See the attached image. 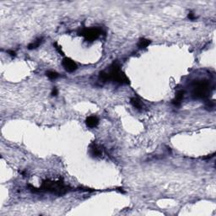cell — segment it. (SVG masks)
<instances>
[{
    "label": "cell",
    "mask_w": 216,
    "mask_h": 216,
    "mask_svg": "<svg viewBox=\"0 0 216 216\" xmlns=\"http://www.w3.org/2000/svg\"><path fill=\"white\" fill-rule=\"evenodd\" d=\"M107 74L109 80H113L122 84H129L128 78L120 69V66L117 63H112L109 69V72H107Z\"/></svg>",
    "instance_id": "1"
},
{
    "label": "cell",
    "mask_w": 216,
    "mask_h": 216,
    "mask_svg": "<svg viewBox=\"0 0 216 216\" xmlns=\"http://www.w3.org/2000/svg\"><path fill=\"white\" fill-rule=\"evenodd\" d=\"M42 189L48 192H54L57 194L62 195L68 191V188L61 181H43L42 185Z\"/></svg>",
    "instance_id": "2"
},
{
    "label": "cell",
    "mask_w": 216,
    "mask_h": 216,
    "mask_svg": "<svg viewBox=\"0 0 216 216\" xmlns=\"http://www.w3.org/2000/svg\"><path fill=\"white\" fill-rule=\"evenodd\" d=\"M209 91V83L207 81H198L195 82L193 86L192 96L197 99L204 98L207 96Z\"/></svg>",
    "instance_id": "3"
},
{
    "label": "cell",
    "mask_w": 216,
    "mask_h": 216,
    "mask_svg": "<svg viewBox=\"0 0 216 216\" xmlns=\"http://www.w3.org/2000/svg\"><path fill=\"white\" fill-rule=\"evenodd\" d=\"M101 34V31L99 28H89L84 29L80 32V35L84 36L86 41H95V39H97Z\"/></svg>",
    "instance_id": "4"
},
{
    "label": "cell",
    "mask_w": 216,
    "mask_h": 216,
    "mask_svg": "<svg viewBox=\"0 0 216 216\" xmlns=\"http://www.w3.org/2000/svg\"><path fill=\"white\" fill-rule=\"evenodd\" d=\"M62 64H63V68L65 69V70L68 71V72H69V73L74 72L78 69V66H77L76 63H74L72 59L69 58H63Z\"/></svg>",
    "instance_id": "5"
},
{
    "label": "cell",
    "mask_w": 216,
    "mask_h": 216,
    "mask_svg": "<svg viewBox=\"0 0 216 216\" xmlns=\"http://www.w3.org/2000/svg\"><path fill=\"white\" fill-rule=\"evenodd\" d=\"M184 98V91H178L176 94V96H175V99L172 101V104L175 105V106H180L181 103V101L183 100Z\"/></svg>",
    "instance_id": "6"
},
{
    "label": "cell",
    "mask_w": 216,
    "mask_h": 216,
    "mask_svg": "<svg viewBox=\"0 0 216 216\" xmlns=\"http://www.w3.org/2000/svg\"><path fill=\"white\" fill-rule=\"evenodd\" d=\"M99 123V119L95 117V116H91L86 119V125L89 128H95Z\"/></svg>",
    "instance_id": "7"
},
{
    "label": "cell",
    "mask_w": 216,
    "mask_h": 216,
    "mask_svg": "<svg viewBox=\"0 0 216 216\" xmlns=\"http://www.w3.org/2000/svg\"><path fill=\"white\" fill-rule=\"evenodd\" d=\"M91 154L92 156L99 157L102 155V150L95 144H92L91 147Z\"/></svg>",
    "instance_id": "8"
},
{
    "label": "cell",
    "mask_w": 216,
    "mask_h": 216,
    "mask_svg": "<svg viewBox=\"0 0 216 216\" xmlns=\"http://www.w3.org/2000/svg\"><path fill=\"white\" fill-rule=\"evenodd\" d=\"M130 102H131V104H132L134 107L136 108L137 110H140V111L143 110V104L140 101V100H139V99H138V98L132 97L131 99H130Z\"/></svg>",
    "instance_id": "9"
},
{
    "label": "cell",
    "mask_w": 216,
    "mask_h": 216,
    "mask_svg": "<svg viewBox=\"0 0 216 216\" xmlns=\"http://www.w3.org/2000/svg\"><path fill=\"white\" fill-rule=\"evenodd\" d=\"M150 44V41L145 38H140L138 42V47L140 48H145Z\"/></svg>",
    "instance_id": "10"
},
{
    "label": "cell",
    "mask_w": 216,
    "mask_h": 216,
    "mask_svg": "<svg viewBox=\"0 0 216 216\" xmlns=\"http://www.w3.org/2000/svg\"><path fill=\"white\" fill-rule=\"evenodd\" d=\"M42 38L36 39L35 41H34L33 42H32L31 44H29L28 49H29V50H32V49L37 48L39 46L41 45V43H42Z\"/></svg>",
    "instance_id": "11"
},
{
    "label": "cell",
    "mask_w": 216,
    "mask_h": 216,
    "mask_svg": "<svg viewBox=\"0 0 216 216\" xmlns=\"http://www.w3.org/2000/svg\"><path fill=\"white\" fill-rule=\"evenodd\" d=\"M47 76L48 77L50 80H56L58 77L59 76V74L57 73V72H54V71H47Z\"/></svg>",
    "instance_id": "12"
},
{
    "label": "cell",
    "mask_w": 216,
    "mask_h": 216,
    "mask_svg": "<svg viewBox=\"0 0 216 216\" xmlns=\"http://www.w3.org/2000/svg\"><path fill=\"white\" fill-rule=\"evenodd\" d=\"M53 45H54V47H55V48H56L57 51L59 52L61 55H64V53H63V52L62 51V48H61V47L58 45V43H56V42H55V43H54Z\"/></svg>",
    "instance_id": "13"
},
{
    "label": "cell",
    "mask_w": 216,
    "mask_h": 216,
    "mask_svg": "<svg viewBox=\"0 0 216 216\" xmlns=\"http://www.w3.org/2000/svg\"><path fill=\"white\" fill-rule=\"evenodd\" d=\"M58 89H57L56 87H53V89H52V96H57L58 95Z\"/></svg>",
    "instance_id": "14"
},
{
    "label": "cell",
    "mask_w": 216,
    "mask_h": 216,
    "mask_svg": "<svg viewBox=\"0 0 216 216\" xmlns=\"http://www.w3.org/2000/svg\"><path fill=\"white\" fill-rule=\"evenodd\" d=\"M188 18H189L190 20H195L196 16L194 15V14H192V13H189V14H188Z\"/></svg>",
    "instance_id": "15"
},
{
    "label": "cell",
    "mask_w": 216,
    "mask_h": 216,
    "mask_svg": "<svg viewBox=\"0 0 216 216\" xmlns=\"http://www.w3.org/2000/svg\"><path fill=\"white\" fill-rule=\"evenodd\" d=\"M8 53H9L11 57L16 56V52H14V51H11V50H9V51H8Z\"/></svg>",
    "instance_id": "16"
}]
</instances>
